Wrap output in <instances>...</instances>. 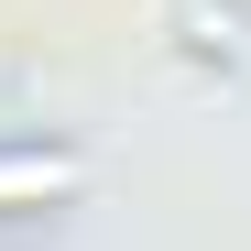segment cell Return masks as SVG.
Wrapping results in <instances>:
<instances>
[{"instance_id": "6da1fadb", "label": "cell", "mask_w": 251, "mask_h": 251, "mask_svg": "<svg viewBox=\"0 0 251 251\" xmlns=\"http://www.w3.org/2000/svg\"><path fill=\"white\" fill-rule=\"evenodd\" d=\"M76 175H88L76 153H55V142L33 153L22 142V153H0V207H55V197H76Z\"/></svg>"}]
</instances>
